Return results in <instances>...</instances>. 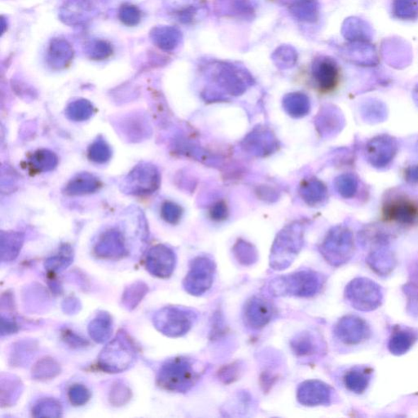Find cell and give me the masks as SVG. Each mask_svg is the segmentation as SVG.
Segmentation results:
<instances>
[{
	"instance_id": "b9f144b4",
	"label": "cell",
	"mask_w": 418,
	"mask_h": 418,
	"mask_svg": "<svg viewBox=\"0 0 418 418\" xmlns=\"http://www.w3.org/2000/svg\"><path fill=\"white\" fill-rule=\"evenodd\" d=\"M69 400L76 406L84 405L89 399V393L87 389L81 385H76L69 391Z\"/></svg>"
},
{
	"instance_id": "5bb4252c",
	"label": "cell",
	"mask_w": 418,
	"mask_h": 418,
	"mask_svg": "<svg viewBox=\"0 0 418 418\" xmlns=\"http://www.w3.org/2000/svg\"><path fill=\"white\" fill-rule=\"evenodd\" d=\"M312 77L316 86L324 93L331 92L339 82V68L333 58L319 57L312 67Z\"/></svg>"
},
{
	"instance_id": "e575fe53",
	"label": "cell",
	"mask_w": 418,
	"mask_h": 418,
	"mask_svg": "<svg viewBox=\"0 0 418 418\" xmlns=\"http://www.w3.org/2000/svg\"><path fill=\"white\" fill-rule=\"evenodd\" d=\"M358 181L355 175L346 174L339 176L337 187L340 194L345 198L355 196L358 191Z\"/></svg>"
},
{
	"instance_id": "8fae6325",
	"label": "cell",
	"mask_w": 418,
	"mask_h": 418,
	"mask_svg": "<svg viewBox=\"0 0 418 418\" xmlns=\"http://www.w3.org/2000/svg\"><path fill=\"white\" fill-rule=\"evenodd\" d=\"M334 334L337 339L346 345H357L366 341L371 336V329L360 317L346 315L337 322Z\"/></svg>"
},
{
	"instance_id": "603a6c76",
	"label": "cell",
	"mask_w": 418,
	"mask_h": 418,
	"mask_svg": "<svg viewBox=\"0 0 418 418\" xmlns=\"http://www.w3.org/2000/svg\"><path fill=\"white\" fill-rule=\"evenodd\" d=\"M125 250V242L122 235L113 230L105 233L96 247V254L106 257L121 256L124 254Z\"/></svg>"
},
{
	"instance_id": "2e32d148",
	"label": "cell",
	"mask_w": 418,
	"mask_h": 418,
	"mask_svg": "<svg viewBox=\"0 0 418 418\" xmlns=\"http://www.w3.org/2000/svg\"><path fill=\"white\" fill-rule=\"evenodd\" d=\"M132 358L130 346H125L120 340H115L107 346L100 358L101 367L111 372H120L130 366Z\"/></svg>"
},
{
	"instance_id": "52a82bcc",
	"label": "cell",
	"mask_w": 418,
	"mask_h": 418,
	"mask_svg": "<svg viewBox=\"0 0 418 418\" xmlns=\"http://www.w3.org/2000/svg\"><path fill=\"white\" fill-rule=\"evenodd\" d=\"M216 265L207 256L196 257L191 261L183 285L187 293L200 296L211 288L215 276Z\"/></svg>"
},
{
	"instance_id": "1f68e13d",
	"label": "cell",
	"mask_w": 418,
	"mask_h": 418,
	"mask_svg": "<svg viewBox=\"0 0 418 418\" xmlns=\"http://www.w3.org/2000/svg\"><path fill=\"white\" fill-rule=\"evenodd\" d=\"M271 58L278 68L288 69L296 65L298 55L293 46L283 45L276 48Z\"/></svg>"
},
{
	"instance_id": "30bf717a",
	"label": "cell",
	"mask_w": 418,
	"mask_h": 418,
	"mask_svg": "<svg viewBox=\"0 0 418 418\" xmlns=\"http://www.w3.org/2000/svg\"><path fill=\"white\" fill-rule=\"evenodd\" d=\"M398 151V142L390 135H379L369 141L366 148L368 162L377 169H385L393 162Z\"/></svg>"
},
{
	"instance_id": "f546056e",
	"label": "cell",
	"mask_w": 418,
	"mask_h": 418,
	"mask_svg": "<svg viewBox=\"0 0 418 418\" xmlns=\"http://www.w3.org/2000/svg\"><path fill=\"white\" fill-rule=\"evenodd\" d=\"M23 235L18 232L1 233V253L4 259L13 260L18 256L23 244Z\"/></svg>"
},
{
	"instance_id": "4fadbf2b",
	"label": "cell",
	"mask_w": 418,
	"mask_h": 418,
	"mask_svg": "<svg viewBox=\"0 0 418 418\" xmlns=\"http://www.w3.org/2000/svg\"><path fill=\"white\" fill-rule=\"evenodd\" d=\"M333 397V390L328 384L319 380H308L300 384L297 398L303 406L328 405Z\"/></svg>"
},
{
	"instance_id": "d6a6232c",
	"label": "cell",
	"mask_w": 418,
	"mask_h": 418,
	"mask_svg": "<svg viewBox=\"0 0 418 418\" xmlns=\"http://www.w3.org/2000/svg\"><path fill=\"white\" fill-rule=\"evenodd\" d=\"M392 13L396 18L412 21L418 18V0H393Z\"/></svg>"
},
{
	"instance_id": "836d02e7",
	"label": "cell",
	"mask_w": 418,
	"mask_h": 418,
	"mask_svg": "<svg viewBox=\"0 0 418 418\" xmlns=\"http://www.w3.org/2000/svg\"><path fill=\"white\" fill-rule=\"evenodd\" d=\"M88 155L91 162L105 164L111 159L112 152L109 145L100 137L89 147Z\"/></svg>"
},
{
	"instance_id": "4dcf8cb0",
	"label": "cell",
	"mask_w": 418,
	"mask_h": 418,
	"mask_svg": "<svg viewBox=\"0 0 418 418\" xmlns=\"http://www.w3.org/2000/svg\"><path fill=\"white\" fill-rule=\"evenodd\" d=\"M94 106L89 101L79 99L67 106L66 115L69 120L82 122L90 119L94 115Z\"/></svg>"
},
{
	"instance_id": "5b68a950",
	"label": "cell",
	"mask_w": 418,
	"mask_h": 418,
	"mask_svg": "<svg viewBox=\"0 0 418 418\" xmlns=\"http://www.w3.org/2000/svg\"><path fill=\"white\" fill-rule=\"evenodd\" d=\"M320 250L331 266L337 267L346 264L355 250L351 230L342 227L334 229L327 237Z\"/></svg>"
},
{
	"instance_id": "8d00e7d4",
	"label": "cell",
	"mask_w": 418,
	"mask_h": 418,
	"mask_svg": "<svg viewBox=\"0 0 418 418\" xmlns=\"http://www.w3.org/2000/svg\"><path fill=\"white\" fill-rule=\"evenodd\" d=\"M234 254L239 264L245 266H253L257 260L256 252L249 244H239L235 246Z\"/></svg>"
},
{
	"instance_id": "9c48e42d",
	"label": "cell",
	"mask_w": 418,
	"mask_h": 418,
	"mask_svg": "<svg viewBox=\"0 0 418 418\" xmlns=\"http://www.w3.org/2000/svg\"><path fill=\"white\" fill-rule=\"evenodd\" d=\"M302 235L298 233H283L273 246L270 266L273 270L283 271L290 266L302 249Z\"/></svg>"
},
{
	"instance_id": "7a4b0ae2",
	"label": "cell",
	"mask_w": 418,
	"mask_h": 418,
	"mask_svg": "<svg viewBox=\"0 0 418 418\" xmlns=\"http://www.w3.org/2000/svg\"><path fill=\"white\" fill-rule=\"evenodd\" d=\"M201 371L189 358H171L160 369L158 383L160 387L175 392H186L196 384Z\"/></svg>"
},
{
	"instance_id": "3957f363",
	"label": "cell",
	"mask_w": 418,
	"mask_h": 418,
	"mask_svg": "<svg viewBox=\"0 0 418 418\" xmlns=\"http://www.w3.org/2000/svg\"><path fill=\"white\" fill-rule=\"evenodd\" d=\"M345 297L352 307L361 312H373L383 303V289L367 278H357L348 283Z\"/></svg>"
},
{
	"instance_id": "60d3db41",
	"label": "cell",
	"mask_w": 418,
	"mask_h": 418,
	"mask_svg": "<svg viewBox=\"0 0 418 418\" xmlns=\"http://www.w3.org/2000/svg\"><path fill=\"white\" fill-rule=\"evenodd\" d=\"M181 208L171 202H166L162 208V217L166 222L175 224L181 216Z\"/></svg>"
},
{
	"instance_id": "cb8c5ba5",
	"label": "cell",
	"mask_w": 418,
	"mask_h": 418,
	"mask_svg": "<svg viewBox=\"0 0 418 418\" xmlns=\"http://www.w3.org/2000/svg\"><path fill=\"white\" fill-rule=\"evenodd\" d=\"M348 60H351L362 65L371 66L377 63L376 52L368 42H351L342 52Z\"/></svg>"
},
{
	"instance_id": "4316f807",
	"label": "cell",
	"mask_w": 418,
	"mask_h": 418,
	"mask_svg": "<svg viewBox=\"0 0 418 418\" xmlns=\"http://www.w3.org/2000/svg\"><path fill=\"white\" fill-rule=\"evenodd\" d=\"M342 35L350 42L371 40V30L366 21L356 18H348L342 25Z\"/></svg>"
},
{
	"instance_id": "ac0fdd59",
	"label": "cell",
	"mask_w": 418,
	"mask_h": 418,
	"mask_svg": "<svg viewBox=\"0 0 418 418\" xmlns=\"http://www.w3.org/2000/svg\"><path fill=\"white\" fill-rule=\"evenodd\" d=\"M291 349L298 357H312L323 350L322 341L312 332L305 331L293 337Z\"/></svg>"
},
{
	"instance_id": "ffe728a7",
	"label": "cell",
	"mask_w": 418,
	"mask_h": 418,
	"mask_svg": "<svg viewBox=\"0 0 418 418\" xmlns=\"http://www.w3.org/2000/svg\"><path fill=\"white\" fill-rule=\"evenodd\" d=\"M417 339L418 333L414 329H395L390 337L389 351L395 356L404 355L411 349Z\"/></svg>"
},
{
	"instance_id": "44dd1931",
	"label": "cell",
	"mask_w": 418,
	"mask_h": 418,
	"mask_svg": "<svg viewBox=\"0 0 418 418\" xmlns=\"http://www.w3.org/2000/svg\"><path fill=\"white\" fill-rule=\"evenodd\" d=\"M73 55V48L66 40L53 39L47 50V62L53 68L62 69L72 61Z\"/></svg>"
},
{
	"instance_id": "74e56055",
	"label": "cell",
	"mask_w": 418,
	"mask_h": 418,
	"mask_svg": "<svg viewBox=\"0 0 418 418\" xmlns=\"http://www.w3.org/2000/svg\"><path fill=\"white\" fill-rule=\"evenodd\" d=\"M119 18L128 26H135L140 23L142 13L140 9L131 4H125L119 11Z\"/></svg>"
},
{
	"instance_id": "d6986e66",
	"label": "cell",
	"mask_w": 418,
	"mask_h": 418,
	"mask_svg": "<svg viewBox=\"0 0 418 418\" xmlns=\"http://www.w3.org/2000/svg\"><path fill=\"white\" fill-rule=\"evenodd\" d=\"M154 44L164 51H173L179 46L182 40V34L174 26H157L149 34Z\"/></svg>"
},
{
	"instance_id": "ee69618b",
	"label": "cell",
	"mask_w": 418,
	"mask_h": 418,
	"mask_svg": "<svg viewBox=\"0 0 418 418\" xmlns=\"http://www.w3.org/2000/svg\"><path fill=\"white\" fill-rule=\"evenodd\" d=\"M414 98L418 105V84L416 85V87L414 90Z\"/></svg>"
},
{
	"instance_id": "9a60e30c",
	"label": "cell",
	"mask_w": 418,
	"mask_h": 418,
	"mask_svg": "<svg viewBox=\"0 0 418 418\" xmlns=\"http://www.w3.org/2000/svg\"><path fill=\"white\" fill-rule=\"evenodd\" d=\"M176 256L164 245L154 246L148 252L146 259L147 269L155 276L168 278L173 274Z\"/></svg>"
},
{
	"instance_id": "d4e9b609",
	"label": "cell",
	"mask_w": 418,
	"mask_h": 418,
	"mask_svg": "<svg viewBox=\"0 0 418 418\" xmlns=\"http://www.w3.org/2000/svg\"><path fill=\"white\" fill-rule=\"evenodd\" d=\"M101 182L98 178L89 173L79 174L67 184L65 192L69 196L91 194L100 188Z\"/></svg>"
},
{
	"instance_id": "484cf974",
	"label": "cell",
	"mask_w": 418,
	"mask_h": 418,
	"mask_svg": "<svg viewBox=\"0 0 418 418\" xmlns=\"http://www.w3.org/2000/svg\"><path fill=\"white\" fill-rule=\"evenodd\" d=\"M367 262L371 269L380 276L390 274L396 265L395 256L390 251L384 248H378L372 252L368 256Z\"/></svg>"
},
{
	"instance_id": "8992f818",
	"label": "cell",
	"mask_w": 418,
	"mask_h": 418,
	"mask_svg": "<svg viewBox=\"0 0 418 418\" xmlns=\"http://www.w3.org/2000/svg\"><path fill=\"white\" fill-rule=\"evenodd\" d=\"M196 320L192 310L179 307L164 308L157 315L154 323L163 334L176 337L188 333Z\"/></svg>"
},
{
	"instance_id": "d590c367",
	"label": "cell",
	"mask_w": 418,
	"mask_h": 418,
	"mask_svg": "<svg viewBox=\"0 0 418 418\" xmlns=\"http://www.w3.org/2000/svg\"><path fill=\"white\" fill-rule=\"evenodd\" d=\"M112 52L111 46L104 40H96L87 45V53L94 60H103Z\"/></svg>"
},
{
	"instance_id": "7402d4cb",
	"label": "cell",
	"mask_w": 418,
	"mask_h": 418,
	"mask_svg": "<svg viewBox=\"0 0 418 418\" xmlns=\"http://www.w3.org/2000/svg\"><path fill=\"white\" fill-rule=\"evenodd\" d=\"M288 10L294 18L303 23H314L319 18V0H291Z\"/></svg>"
},
{
	"instance_id": "7c38bea8",
	"label": "cell",
	"mask_w": 418,
	"mask_h": 418,
	"mask_svg": "<svg viewBox=\"0 0 418 418\" xmlns=\"http://www.w3.org/2000/svg\"><path fill=\"white\" fill-rule=\"evenodd\" d=\"M274 315L275 308L269 300L257 296L249 299L243 310L245 324L255 330L264 329Z\"/></svg>"
},
{
	"instance_id": "f35d334b",
	"label": "cell",
	"mask_w": 418,
	"mask_h": 418,
	"mask_svg": "<svg viewBox=\"0 0 418 418\" xmlns=\"http://www.w3.org/2000/svg\"><path fill=\"white\" fill-rule=\"evenodd\" d=\"M363 110L366 111L363 112V115L366 116V120H371L372 123L384 120L385 115H387L385 107L380 105L378 101L368 103L363 107Z\"/></svg>"
},
{
	"instance_id": "83f0119b",
	"label": "cell",
	"mask_w": 418,
	"mask_h": 418,
	"mask_svg": "<svg viewBox=\"0 0 418 418\" xmlns=\"http://www.w3.org/2000/svg\"><path fill=\"white\" fill-rule=\"evenodd\" d=\"M371 373L366 369L353 368L348 371L343 378L345 387L356 394H363L368 387L371 382Z\"/></svg>"
},
{
	"instance_id": "6da1fadb",
	"label": "cell",
	"mask_w": 418,
	"mask_h": 418,
	"mask_svg": "<svg viewBox=\"0 0 418 418\" xmlns=\"http://www.w3.org/2000/svg\"><path fill=\"white\" fill-rule=\"evenodd\" d=\"M324 282V276L318 272L300 271L273 278L269 283V290L275 297L310 298L320 292Z\"/></svg>"
},
{
	"instance_id": "7bdbcfd3",
	"label": "cell",
	"mask_w": 418,
	"mask_h": 418,
	"mask_svg": "<svg viewBox=\"0 0 418 418\" xmlns=\"http://www.w3.org/2000/svg\"><path fill=\"white\" fill-rule=\"evenodd\" d=\"M405 179L411 184L418 183V164L410 166L405 169Z\"/></svg>"
},
{
	"instance_id": "f1b7e54d",
	"label": "cell",
	"mask_w": 418,
	"mask_h": 418,
	"mask_svg": "<svg viewBox=\"0 0 418 418\" xmlns=\"http://www.w3.org/2000/svg\"><path fill=\"white\" fill-rule=\"evenodd\" d=\"M58 164L57 155L48 149H39L31 155L29 159L30 167L40 173L55 169Z\"/></svg>"
},
{
	"instance_id": "277c9868",
	"label": "cell",
	"mask_w": 418,
	"mask_h": 418,
	"mask_svg": "<svg viewBox=\"0 0 418 418\" xmlns=\"http://www.w3.org/2000/svg\"><path fill=\"white\" fill-rule=\"evenodd\" d=\"M383 214L387 221L412 226L418 222V201L405 193H390L384 200Z\"/></svg>"
},
{
	"instance_id": "ab89813d",
	"label": "cell",
	"mask_w": 418,
	"mask_h": 418,
	"mask_svg": "<svg viewBox=\"0 0 418 418\" xmlns=\"http://www.w3.org/2000/svg\"><path fill=\"white\" fill-rule=\"evenodd\" d=\"M241 371H242V368H241L240 363L239 362L233 363L222 368V371L218 372V377L224 383L229 384L239 378Z\"/></svg>"
},
{
	"instance_id": "e0dca14e",
	"label": "cell",
	"mask_w": 418,
	"mask_h": 418,
	"mask_svg": "<svg viewBox=\"0 0 418 418\" xmlns=\"http://www.w3.org/2000/svg\"><path fill=\"white\" fill-rule=\"evenodd\" d=\"M214 11L219 17L252 20L255 17L254 0H215Z\"/></svg>"
},
{
	"instance_id": "ba28073f",
	"label": "cell",
	"mask_w": 418,
	"mask_h": 418,
	"mask_svg": "<svg viewBox=\"0 0 418 418\" xmlns=\"http://www.w3.org/2000/svg\"><path fill=\"white\" fill-rule=\"evenodd\" d=\"M160 174L155 166L140 164L136 166L123 182V190L128 194L142 196L152 194L159 188Z\"/></svg>"
}]
</instances>
